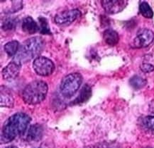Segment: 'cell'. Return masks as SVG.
<instances>
[{
    "label": "cell",
    "instance_id": "3957f363",
    "mask_svg": "<svg viewBox=\"0 0 154 148\" xmlns=\"http://www.w3.org/2000/svg\"><path fill=\"white\" fill-rule=\"evenodd\" d=\"M48 87L43 80H34L27 85L22 92V99L26 104H37L45 100Z\"/></svg>",
    "mask_w": 154,
    "mask_h": 148
},
{
    "label": "cell",
    "instance_id": "ba28073f",
    "mask_svg": "<svg viewBox=\"0 0 154 148\" xmlns=\"http://www.w3.org/2000/svg\"><path fill=\"white\" fill-rule=\"evenodd\" d=\"M101 4L106 13L109 14L118 13L125 9L128 4L126 0H102Z\"/></svg>",
    "mask_w": 154,
    "mask_h": 148
},
{
    "label": "cell",
    "instance_id": "4fadbf2b",
    "mask_svg": "<svg viewBox=\"0 0 154 148\" xmlns=\"http://www.w3.org/2000/svg\"><path fill=\"white\" fill-rule=\"evenodd\" d=\"M104 42L109 46H114L119 42V37L116 31L112 29H107L103 33Z\"/></svg>",
    "mask_w": 154,
    "mask_h": 148
},
{
    "label": "cell",
    "instance_id": "52a82bcc",
    "mask_svg": "<svg viewBox=\"0 0 154 148\" xmlns=\"http://www.w3.org/2000/svg\"><path fill=\"white\" fill-rule=\"evenodd\" d=\"M154 39V33L151 30L143 28L137 32L135 38L133 41V46L136 48H144L153 42Z\"/></svg>",
    "mask_w": 154,
    "mask_h": 148
},
{
    "label": "cell",
    "instance_id": "9a60e30c",
    "mask_svg": "<svg viewBox=\"0 0 154 148\" xmlns=\"http://www.w3.org/2000/svg\"><path fill=\"white\" fill-rule=\"evenodd\" d=\"M19 42L17 40H12L11 42L6 43L4 46V49L8 56H16L19 49Z\"/></svg>",
    "mask_w": 154,
    "mask_h": 148
},
{
    "label": "cell",
    "instance_id": "7a4b0ae2",
    "mask_svg": "<svg viewBox=\"0 0 154 148\" xmlns=\"http://www.w3.org/2000/svg\"><path fill=\"white\" fill-rule=\"evenodd\" d=\"M45 47V41L41 37H32L25 40L16 54L14 61L19 64L28 62L38 57Z\"/></svg>",
    "mask_w": 154,
    "mask_h": 148
},
{
    "label": "cell",
    "instance_id": "6da1fadb",
    "mask_svg": "<svg viewBox=\"0 0 154 148\" xmlns=\"http://www.w3.org/2000/svg\"><path fill=\"white\" fill-rule=\"evenodd\" d=\"M31 118L28 114L16 113L11 116L4 124L2 131V143H7L14 141L18 135L24 133Z\"/></svg>",
    "mask_w": 154,
    "mask_h": 148
},
{
    "label": "cell",
    "instance_id": "30bf717a",
    "mask_svg": "<svg viewBox=\"0 0 154 148\" xmlns=\"http://www.w3.org/2000/svg\"><path fill=\"white\" fill-rule=\"evenodd\" d=\"M43 134V128L39 124H34L29 128L26 134V140L30 143L40 141Z\"/></svg>",
    "mask_w": 154,
    "mask_h": 148
},
{
    "label": "cell",
    "instance_id": "9c48e42d",
    "mask_svg": "<svg viewBox=\"0 0 154 148\" xmlns=\"http://www.w3.org/2000/svg\"><path fill=\"white\" fill-rule=\"evenodd\" d=\"M21 64L15 61L9 63L2 70V76L5 80H13L19 76Z\"/></svg>",
    "mask_w": 154,
    "mask_h": 148
},
{
    "label": "cell",
    "instance_id": "ac0fdd59",
    "mask_svg": "<svg viewBox=\"0 0 154 148\" xmlns=\"http://www.w3.org/2000/svg\"><path fill=\"white\" fill-rule=\"evenodd\" d=\"M17 24V19L15 18H7L4 20L2 25V28L3 30H13L16 28Z\"/></svg>",
    "mask_w": 154,
    "mask_h": 148
},
{
    "label": "cell",
    "instance_id": "8992f818",
    "mask_svg": "<svg viewBox=\"0 0 154 148\" xmlns=\"http://www.w3.org/2000/svg\"><path fill=\"white\" fill-rule=\"evenodd\" d=\"M80 16L81 12L78 9H70L57 13L54 17V21L57 25L66 26L73 23Z\"/></svg>",
    "mask_w": 154,
    "mask_h": 148
},
{
    "label": "cell",
    "instance_id": "5bb4252c",
    "mask_svg": "<svg viewBox=\"0 0 154 148\" xmlns=\"http://www.w3.org/2000/svg\"><path fill=\"white\" fill-rule=\"evenodd\" d=\"M92 95V89L90 86L88 84H85L81 90L79 96L77 97L73 102H72V104H82L86 102L90 99Z\"/></svg>",
    "mask_w": 154,
    "mask_h": 148
},
{
    "label": "cell",
    "instance_id": "2e32d148",
    "mask_svg": "<svg viewBox=\"0 0 154 148\" xmlns=\"http://www.w3.org/2000/svg\"><path fill=\"white\" fill-rule=\"evenodd\" d=\"M129 83L132 88L139 90V89L143 88L144 86H146L147 81L146 79L143 78L141 76H134L130 79Z\"/></svg>",
    "mask_w": 154,
    "mask_h": 148
},
{
    "label": "cell",
    "instance_id": "7c38bea8",
    "mask_svg": "<svg viewBox=\"0 0 154 148\" xmlns=\"http://www.w3.org/2000/svg\"><path fill=\"white\" fill-rule=\"evenodd\" d=\"M14 105V98L10 90L5 86H1V106L12 107Z\"/></svg>",
    "mask_w": 154,
    "mask_h": 148
},
{
    "label": "cell",
    "instance_id": "cb8c5ba5",
    "mask_svg": "<svg viewBox=\"0 0 154 148\" xmlns=\"http://www.w3.org/2000/svg\"><path fill=\"white\" fill-rule=\"evenodd\" d=\"M144 148H153V147H144Z\"/></svg>",
    "mask_w": 154,
    "mask_h": 148
},
{
    "label": "cell",
    "instance_id": "603a6c76",
    "mask_svg": "<svg viewBox=\"0 0 154 148\" xmlns=\"http://www.w3.org/2000/svg\"><path fill=\"white\" fill-rule=\"evenodd\" d=\"M6 148H18V147H16V146L11 145V146H9V147H6Z\"/></svg>",
    "mask_w": 154,
    "mask_h": 148
},
{
    "label": "cell",
    "instance_id": "277c9868",
    "mask_svg": "<svg viewBox=\"0 0 154 148\" xmlns=\"http://www.w3.org/2000/svg\"><path fill=\"white\" fill-rule=\"evenodd\" d=\"M82 76L78 73L67 75L62 79L60 86L61 94L65 97L70 98L78 92L82 83Z\"/></svg>",
    "mask_w": 154,
    "mask_h": 148
},
{
    "label": "cell",
    "instance_id": "44dd1931",
    "mask_svg": "<svg viewBox=\"0 0 154 148\" xmlns=\"http://www.w3.org/2000/svg\"><path fill=\"white\" fill-rule=\"evenodd\" d=\"M140 68L142 71L144 73H150L154 71V66L150 64H142Z\"/></svg>",
    "mask_w": 154,
    "mask_h": 148
},
{
    "label": "cell",
    "instance_id": "7402d4cb",
    "mask_svg": "<svg viewBox=\"0 0 154 148\" xmlns=\"http://www.w3.org/2000/svg\"><path fill=\"white\" fill-rule=\"evenodd\" d=\"M150 112H151L152 113H154V100L151 102L150 104Z\"/></svg>",
    "mask_w": 154,
    "mask_h": 148
},
{
    "label": "cell",
    "instance_id": "e0dca14e",
    "mask_svg": "<svg viewBox=\"0 0 154 148\" xmlns=\"http://www.w3.org/2000/svg\"><path fill=\"white\" fill-rule=\"evenodd\" d=\"M140 13L146 19H152L153 16V11L149 4L146 1H142L139 5Z\"/></svg>",
    "mask_w": 154,
    "mask_h": 148
},
{
    "label": "cell",
    "instance_id": "ffe728a7",
    "mask_svg": "<svg viewBox=\"0 0 154 148\" xmlns=\"http://www.w3.org/2000/svg\"><path fill=\"white\" fill-rule=\"evenodd\" d=\"M143 125L148 129L154 131V116H147L142 120Z\"/></svg>",
    "mask_w": 154,
    "mask_h": 148
},
{
    "label": "cell",
    "instance_id": "8fae6325",
    "mask_svg": "<svg viewBox=\"0 0 154 148\" xmlns=\"http://www.w3.org/2000/svg\"><path fill=\"white\" fill-rule=\"evenodd\" d=\"M21 28L23 32L31 35L35 34L38 31H40V28L38 23L33 19V18L30 16L26 17L22 20Z\"/></svg>",
    "mask_w": 154,
    "mask_h": 148
},
{
    "label": "cell",
    "instance_id": "d6986e66",
    "mask_svg": "<svg viewBox=\"0 0 154 148\" xmlns=\"http://www.w3.org/2000/svg\"><path fill=\"white\" fill-rule=\"evenodd\" d=\"M38 21L40 23V33L43 35H51L50 28L48 26V21L46 18H38Z\"/></svg>",
    "mask_w": 154,
    "mask_h": 148
},
{
    "label": "cell",
    "instance_id": "5b68a950",
    "mask_svg": "<svg viewBox=\"0 0 154 148\" xmlns=\"http://www.w3.org/2000/svg\"><path fill=\"white\" fill-rule=\"evenodd\" d=\"M33 68L41 76H50L55 71V64L50 59L46 57H38L33 60Z\"/></svg>",
    "mask_w": 154,
    "mask_h": 148
}]
</instances>
